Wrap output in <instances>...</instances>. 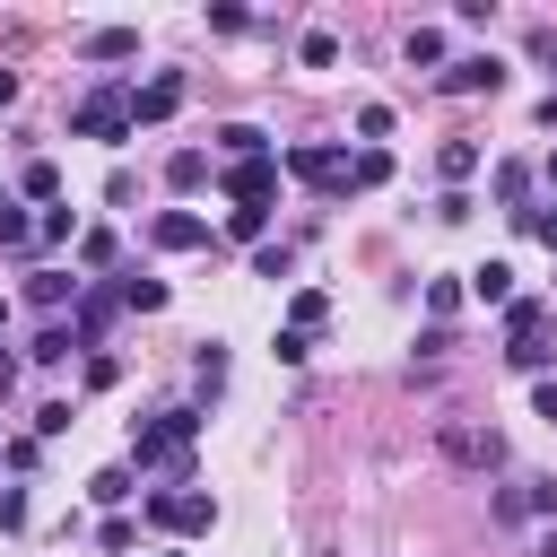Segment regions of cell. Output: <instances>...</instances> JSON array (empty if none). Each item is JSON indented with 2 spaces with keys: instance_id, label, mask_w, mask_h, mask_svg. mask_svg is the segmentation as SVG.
Listing matches in <instances>:
<instances>
[{
  "instance_id": "obj_6",
  "label": "cell",
  "mask_w": 557,
  "mask_h": 557,
  "mask_svg": "<svg viewBox=\"0 0 557 557\" xmlns=\"http://www.w3.org/2000/svg\"><path fill=\"white\" fill-rule=\"evenodd\" d=\"M435 87H444V96H496V87H505V61H496V52H461V61H444Z\"/></svg>"
},
{
  "instance_id": "obj_43",
  "label": "cell",
  "mask_w": 557,
  "mask_h": 557,
  "mask_svg": "<svg viewBox=\"0 0 557 557\" xmlns=\"http://www.w3.org/2000/svg\"><path fill=\"white\" fill-rule=\"evenodd\" d=\"M0 331H9V305H0Z\"/></svg>"
},
{
  "instance_id": "obj_25",
  "label": "cell",
  "mask_w": 557,
  "mask_h": 557,
  "mask_svg": "<svg viewBox=\"0 0 557 557\" xmlns=\"http://www.w3.org/2000/svg\"><path fill=\"white\" fill-rule=\"evenodd\" d=\"M400 52H409V70H435V61H444V26H409Z\"/></svg>"
},
{
  "instance_id": "obj_8",
  "label": "cell",
  "mask_w": 557,
  "mask_h": 557,
  "mask_svg": "<svg viewBox=\"0 0 557 557\" xmlns=\"http://www.w3.org/2000/svg\"><path fill=\"white\" fill-rule=\"evenodd\" d=\"M174 104H183V70H157L148 87H131V131L139 122H174Z\"/></svg>"
},
{
  "instance_id": "obj_4",
  "label": "cell",
  "mask_w": 557,
  "mask_h": 557,
  "mask_svg": "<svg viewBox=\"0 0 557 557\" xmlns=\"http://www.w3.org/2000/svg\"><path fill=\"white\" fill-rule=\"evenodd\" d=\"M278 165H287L296 183H313V191H357V183H348V148H322V139H305V148H287Z\"/></svg>"
},
{
  "instance_id": "obj_36",
  "label": "cell",
  "mask_w": 557,
  "mask_h": 557,
  "mask_svg": "<svg viewBox=\"0 0 557 557\" xmlns=\"http://www.w3.org/2000/svg\"><path fill=\"white\" fill-rule=\"evenodd\" d=\"M26 235H35V218H26V209H17V200H9V209H0V244H9V252H17V244H26Z\"/></svg>"
},
{
  "instance_id": "obj_44",
  "label": "cell",
  "mask_w": 557,
  "mask_h": 557,
  "mask_svg": "<svg viewBox=\"0 0 557 557\" xmlns=\"http://www.w3.org/2000/svg\"><path fill=\"white\" fill-rule=\"evenodd\" d=\"M0 209H9V191H0Z\"/></svg>"
},
{
  "instance_id": "obj_35",
  "label": "cell",
  "mask_w": 557,
  "mask_h": 557,
  "mask_svg": "<svg viewBox=\"0 0 557 557\" xmlns=\"http://www.w3.org/2000/svg\"><path fill=\"white\" fill-rule=\"evenodd\" d=\"M270 357H278V366H305V357H313V339H305V331H278V339H270Z\"/></svg>"
},
{
  "instance_id": "obj_42",
  "label": "cell",
  "mask_w": 557,
  "mask_h": 557,
  "mask_svg": "<svg viewBox=\"0 0 557 557\" xmlns=\"http://www.w3.org/2000/svg\"><path fill=\"white\" fill-rule=\"evenodd\" d=\"M540 174H548V191H557V148H548V165H540Z\"/></svg>"
},
{
  "instance_id": "obj_28",
  "label": "cell",
  "mask_w": 557,
  "mask_h": 557,
  "mask_svg": "<svg viewBox=\"0 0 557 557\" xmlns=\"http://www.w3.org/2000/svg\"><path fill=\"white\" fill-rule=\"evenodd\" d=\"M78 270H113V226H87L78 235Z\"/></svg>"
},
{
  "instance_id": "obj_32",
  "label": "cell",
  "mask_w": 557,
  "mask_h": 557,
  "mask_svg": "<svg viewBox=\"0 0 557 557\" xmlns=\"http://www.w3.org/2000/svg\"><path fill=\"white\" fill-rule=\"evenodd\" d=\"M287 270H296L287 244H261V252H252V278H287Z\"/></svg>"
},
{
  "instance_id": "obj_15",
  "label": "cell",
  "mask_w": 557,
  "mask_h": 557,
  "mask_svg": "<svg viewBox=\"0 0 557 557\" xmlns=\"http://www.w3.org/2000/svg\"><path fill=\"white\" fill-rule=\"evenodd\" d=\"M540 331H548V305H540V296H513V305H505V339H513V348H531Z\"/></svg>"
},
{
  "instance_id": "obj_2",
  "label": "cell",
  "mask_w": 557,
  "mask_h": 557,
  "mask_svg": "<svg viewBox=\"0 0 557 557\" xmlns=\"http://www.w3.org/2000/svg\"><path fill=\"white\" fill-rule=\"evenodd\" d=\"M139 513H148L157 531H174V540H209V531H218V496H209V487H148Z\"/></svg>"
},
{
  "instance_id": "obj_18",
  "label": "cell",
  "mask_w": 557,
  "mask_h": 557,
  "mask_svg": "<svg viewBox=\"0 0 557 557\" xmlns=\"http://www.w3.org/2000/svg\"><path fill=\"white\" fill-rule=\"evenodd\" d=\"M470 296H479V305H513V270H505V261H479V270H470Z\"/></svg>"
},
{
  "instance_id": "obj_19",
  "label": "cell",
  "mask_w": 557,
  "mask_h": 557,
  "mask_svg": "<svg viewBox=\"0 0 557 557\" xmlns=\"http://www.w3.org/2000/svg\"><path fill=\"white\" fill-rule=\"evenodd\" d=\"M322 322H331V296H313V287H296V296H287V331H305V339H313Z\"/></svg>"
},
{
  "instance_id": "obj_23",
  "label": "cell",
  "mask_w": 557,
  "mask_h": 557,
  "mask_svg": "<svg viewBox=\"0 0 557 557\" xmlns=\"http://www.w3.org/2000/svg\"><path fill=\"white\" fill-rule=\"evenodd\" d=\"M165 183H174V191H200V183H209V157H200V148H174V157H165Z\"/></svg>"
},
{
  "instance_id": "obj_17",
  "label": "cell",
  "mask_w": 557,
  "mask_h": 557,
  "mask_svg": "<svg viewBox=\"0 0 557 557\" xmlns=\"http://www.w3.org/2000/svg\"><path fill=\"white\" fill-rule=\"evenodd\" d=\"M496 200H505L513 218L531 209V165H522V157H505V165H496Z\"/></svg>"
},
{
  "instance_id": "obj_7",
  "label": "cell",
  "mask_w": 557,
  "mask_h": 557,
  "mask_svg": "<svg viewBox=\"0 0 557 557\" xmlns=\"http://www.w3.org/2000/svg\"><path fill=\"white\" fill-rule=\"evenodd\" d=\"M226 200H235V209H270V200H278V157H244V165H226Z\"/></svg>"
},
{
  "instance_id": "obj_1",
  "label": "cell",
  "mask_w": 557,
  "mask_h": 557,
  "mask_svg": "<svg viewBox=\"0 0 557 557\" xmlns=\"http://www.w3.org/2000/svg\"><path fill=\"white\" fill-rule=\"evenodd\" d=\"M191 444H200V409H157L131 426V470H174V487H191Z\"/></svg>"
},
{
  "instance_id": "obj_3",
  "label": "cell",
  "mask_w": 557,
  "mask_h": 557,
  "mask_svg": "<svg viewBox=\"0 0 557 557\" xmlns=\"http://www.w3.org/2000/svg\"><path fill=\"white\" fill-rule=\"evenodd\" d=\"M70 139H104V148H122V139H131V87H87V96L70 104Z\"/></svg>"
},
{
  "instance_id": "obj_21",
  "label": "cell",
  "mask_w": 557,
  "mask_h": 557,
  "mask_svg": "<svg viewBox=\"0 0 557 557\" xmlns=\"http://www.w3.org/2000/svg\"><path fill=\"white\" fill-rule=\"evenodd\" d=\"M296 61H305V70H331V61H339V35H331V26H305V35H296Z\"/></svg>"
},
{
  "instance_id": "obj_10",
  "label": "cell",
  "mask_w": 557,
  "mask_h": 557,
  "mask_svg": "<svg viewBox=\"0 0 557 557\" xmlns=\"http://www.w3.org/2000/svg\"><path fill=\"white\" fill-rule=\"evenodd\" d=\"M113 313H122V287H87V296H78V322H70V331H78V348H104Z\"/></svg>"
},
{
  "instance_id": "obj_22",
  "label": "cell",
  "mask_w": 557,
  "mask_h": 557,
  "mask_svg": "<svg viewBox=\"0 0 557 557\" xmlns=\"http://www.w3.org/2000/svg\"><path fill=\"white\" fill-rule=\"evenodd\" d=\"M435 165H444V183L461 191V183L479 174V139H444V157H435Z\"/></svg>"
},
{
  "instance_id": "obj_27",
  "label": "cell",
  "mask_w": 557,
  "mask_h": 557,
  "mask_svg": "<svg viewBox=\"0 0 557 557\" xmlns=\"http://www.w3.org/2000/svg\"><path fill=\"white\" fill-rule=\"evenodd\" d=\"M226 235L261 252V244H270V209H226Z\"/></svg>"
},
{
  "instance_id": "obj_12",
  "label": "cell",
  "mask_w": 557,
  "mask_h": 557,
  "mask_svg": "<svg viewBox=\"0 0 557 557\" xmlns=\"http://www.w3.org/2000/svg\"><path fill=\"white\" fill-rule=\"evenodd\" d=\"M148 235H157L165 252H209V218H191V209H165Z\"/></svg>"
},
{
  "instance_id": "obj_20",
  "label": "cell",
  "mask_w": 557,
  "mask_h": 557,
  "mask_svg": "<svg viewBox=\"0 0 557 557\" xmlns=\"http://www.w3.org/2000/svg\"><path fill=\"white\" fill-rule=\"evenodd\" d=\"M131 479H139V470H131V461H113V470H96V479H87V496H96V505H131V496H139Z\"/></svg>"
},
{
  "instance_id": "obj_29",
  "label": "cell",
  "mask_w": 557,
  "mask_h": 557,
  "mask_svg": "<svg viewBox=\"0 0 557 557\" xmlns=\"http://www.w3.org/2000/svg\"><path fill=\"white\" fill-rule=\"evenodd\" d=\"M122 305H131V313H157V305H165V278H139V270H131V278H122Z\"/></svg>"
},
{
  "instance_id": "obj_26",
  "label": "cell",
  "mask_w": 557,
  "mask_h": 557,
  "mask_svg": "<svg viewBox=\"0 0 557 557\" xmlns=\"http://www.w3.org/2000/svg\"><path fill=\"white\" fill-rule=\"evenodd\" d=\"M348 183H357V191L392 183V157H383V148H357V157H348Z\"/></svg>"
},
{
  "instance_id": "obj_5",
  "label": "cell",
  "mask_w": 557,
  "mask_h": 557,
  "mask_svg": "<svg viewBox=\"0 0 557 557\" xmlns=\"http://www.w3.org/2000/svg\"><path fill=\"white\" fill-rule=\"evenodd\" d=\"M435 444H444V461H461V470H505V435H496V426H444Z\"/></svg>"
},
{
  "instance_id": "obj_39",
  "label": "cell",
  "mask_w": 557,
  "mask_h": 557,
  "mask_svg": "<svg viewBox=\"0 0 557 557\" xmlns=\"http://www.w3.org/2000/svg\"><path fill=\"white\" fill-rule=\"evenodd\" d=\"M531 557H557V522H548V531H540V540H531Z\"/></svg>"
},
{
  "instance_id": "obj_11",
  "label": "cell",
  "mask_w": 557,
  "mask_h": 557,
  "mask_svg": "<svg viewBox=\"0 0 557 557\" xmlns=\"http://www.w3.org/2000/svg\"><path fill=\"white\" fill-rule=\"evenodd\" d=\"M78 61H139V26H87Z\"/></svg>"
},
{
  "instance_id": "obj_30",
  "label": "cell",
  "mask_w": 557,
  "mask_h": 557,
  "mask_svg": "<svg viewBox=\"0 0 557 557\" xmlns=\"http://www.w3.org/2000/svg\"><path fill=\"white\" fill-rule=\"evenodd\" d=\"M426 313L453 322V313H461V278H426Z\"/></svg>"
},
{
  "instance_id": "obj_40",
  "label": "cell",
  "mask_w": 557,
  "mask_h": 557,
  "mask_svg": "<svg viewBox=\"0 0 557 557\" xmlns=\"http://www.w3.org/2000/svg\"><path fill=\"white\" fill-rule=\"evenodd\" d=\"M0 104H17V70H0Z\"/></svg>"
},
{
  "instance_id": "obj_16",
  "label": "cell",
  "mask_w": 557,
  "mask_h": 557,
  "mask_svg": "<svg viewBox=\"0 0 557 557\" xmlns=\"http://www.w3.org/2000/svg\"><path fill=\"white\" fill-rule=\"evenodd\" d=\"M17 191L52 209V200H61V165H52V157H26V165H17Z\"/></svg>"
},
{
  "instance_id": "obj_38",
  "label": "cell",
  "mask_w": 557,
  "mask_h": 557,
  "mask_svg": "<svg viewBox=\"0 0 557 557\" xmlns=\"http://www.w3.org/2000/svg\"><path fill=\"white\" fill-rule=\"evenodd\" d=\"M531 409H540V418H557V374H540V383H531Z\"/></svg>"
},
{
  "instance_id": "obj_13",
  "label": "cell",
  "mask_w": 557,
  "mask_h": 557,
  "mask_svg": "<svg viewBox=\"0 0 557 557\" xmlns=\"http://www.w3.org/2000/svg\"><path fill=\"white\" fill-rule=\"evenodd\" d=\"M78 296H87V278H70V270H35V278H26V305H35V313H61V305H78Z\"/></svg>"
},
{
  "instance_id": "obj_31",
  "label": "cell",
  "mask_w": 557,
  "mask_h": 557,
  "mask_svg": "<svg viewBox=\"0 0 557 557\" xmlns=\"http://www.w3.org/2000/svg\"><path fill=\"white\" fill-rule=\"evenodd\" d=\"M191 374H200V392H218V383H226V348H218V339H200V357H191Z\"/></svg>"
},
{
  "instance_id": "obj_34",
  "label": "cell",
  "mask_w": 557,
  "mask_h": 557,
  "mask_svg": "<svg viewBox=\"0 0 557 557\" xmlns=\"http://www.w3.org/2000/svg\"><path fill=\"white\" fill-rule=\"evenodd\" d=\"M35 244H70V209H61V200L35 218Z\"/></svg>"
},
{
  "instance_id": "obj_33",
  "label": "cell",
  "mask_w": 557,
  "mask_h": 557,
  "mask_svg": "<svg viewBox=\"0 0 557 557\" xmlns=\"http://www.w3.org/2000/svg\"><path fill=\"white\" fill-rule=\"evenodd\" d=\"M513 226H522V235H540V244H548V252H557V209H540V200H531V209H522V218H513Z\"/></svg>"
},
{
  "instance_id": "obj_37",
  "label": "cell",
  "mask_w": 557,
  "mask_h": 557,
  "mask_svg": "<svg viewBox=\"0 0 557 557\" xmlns=\"http://www.w3.org/2000/svg\"><path fill=\"white\" fill-rule=\"evenodd\" d=\"M0 531H26V487H0Z\"/></svg>"
},
{
  "instance_id": "obj_41",
  "label": "cell",
  "mask_w": 557,
  "mask_h": 557,
  "mask_svg": "<svg viewBox=\"0 0 557 557\" xmlns=\"http://www.w3.org/2000/svg\"><path fill=\"white\" fill-rule=\"evenodd\" d=\"M540 122H548V131H557V87H548V104H540Z\"/></svg>"
},
{
  "instance_id": "obj_14",
  "label": "cell",
  "mask_w": 557,
  "mask_h": 557,
  "mask_svg": "<svg viewBox=\"0 0 557 557\" xmlns=\"http://www.w3.org/2000/svg\"><path fill=\"white\" fill-rule=\"evenodd\" d=\"M218 157H226V165H244V157H270V131H261V122H226V131H218Z\"/></svg>"
},
{
  "instance_id": "obj_24",
  "label": "cell",
  "mask_w": 557,
  "mask_h": 557,
  "mask_svg": "<svg viewBox=\"0 0 557 557\" xmlns=\"http://www.w3.org/2000/svg\"><path fill=\"white\" fill-rule=\"evenodd\" d=\"M70 348H78V331H70V322H44V331H35V348H26V357H35V366H61V357H70Z\"/></svg>"
},
{
  "instance_id": "obj_9",
  "label": "cell",
  "mask_w": 557,
  "mask_h": 557,
  "mask_svg": "<svg viewBox=\"0 0 557 557\" xmlns=\"http://www.w3.org/2000/svg\"><path fill=\"white\" fill-rule=\"evenodd\" d=\"M487 513H496V522H531V513H548V522H557V479H522V487H505Z\"/></svg>"
}]
</instances>
